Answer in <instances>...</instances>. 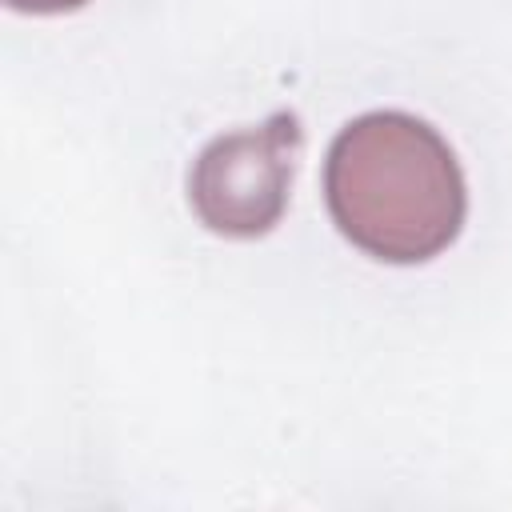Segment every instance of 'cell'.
Segmentation results:
<instances>
[{"mask_svg":"<svg viewBox=\"0 0 512 512\" xmlns=\"http://www.w3.org/2000/svg\"><path fill=\"white\" fill-rule=\"evenodd\" d=\"M300 148L304 128L292 112L208 140L188 176V200L204 228L236 240L272 232L288 208Z\"/></svg>","mask_w":512,"mask_h":512,"instance_id":"cell-2","label":"cell"},{"mask_svg":"<svg viewBox=\"0 0 512 512\" xmlns=\"http://www.w3.org/2000/svg\"><path fill=\"white\" fill-rule=\"evenodd\" d=\"M16 12H36V16H56V12H76L88 0H4Z\"/></svg>","mask_w":512,"mask_h":512,"instance_id":"cell-3","label":"cell"},{"mask_svg":"<svg viewBox=\"0 0 512 512\" xmlns=\"http://www.w3.org/2000/svg\"><path fill=\"white\" fill-rule=\"evenodd\" d=\"M324 200L344 240L384 264H424L464 228L468 188L448 140L384 108L348 120L324 160Z\"/></svg>","mask_w":512,"mask_h":512,"instance_id":"cell-1","label":"cell"}]
</instances>
